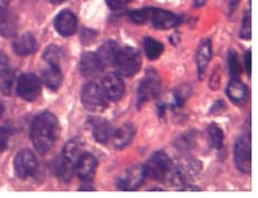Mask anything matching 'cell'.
I'll use <instances>...</instances> for the list:
<instances>
[{
  "instance_id": "cell-21",
  "label": "cell",
  "mask_w": 258,
  "mask_h": 198,
  "mask_svg": "<svg viewBox=\"0 0 258 198\" xmlns=\"http://www.w3.org/2000/svg\"><path fill=\"white\" fill-rule=\"evenodd\" d=\"M118 50H119V46L117 43L115 41H107L103 44L95 54L98 55L101 62L103 63V66L105 67L106 65H109V63H114V60L116 58V56H117Z\"/></svg>"
},
{
  "instance_id": "cell-30",
  "label": "cell",
  "mask_w": 258,
  "mask_h": 198,
  "mask_svg": "<svg viewBox=\"0 0 258 198\" xmlns=\"http://www.w3.org/2000/svg\"><path fill=\"white\" fill-rule=\"evenodd\" d=\"M129 19L136 24H145L147 22V8L131 11Z\"/></svg>"
},
{
  "instance_id": "cell-32",
  "label": "cell",
  "mask_w": 258,
  "mask_h": 198,
  "mask_svg": "<svg viewBox=\"0 0 258 198\" xmlns=\"http://www.w3.org/2000/svg\"><path fill=\"white\" fill-rule=\"evenodd\" d=\"M96 32L94 30H90V29H85L82 32H81V35H80V38H81V42L83 44H89L94 41V38L96 36Z\"/></svg>"
},
{
  "instance_id": "cell-25",
  "label": "cell",
  "mask_w": 258,
  "mask_h": 198,
  "mask_svg": "<svg viewBox=\"0 0 258 198\" xmlns=\"http://www.w3.org/2000/svg\"><path fill=\"white\" fill-rule=\"evenodd\" d=\"M209 144L214 149H221L224 142V134L220 127L216 124H210L207 128Z\"/></svg>"
},
{
  "instance_id": "cell-37",
  "label": "cell",
  "mask_w": 258,
  "mask_h": 198,
  "mask_svg": "<svg viewBox=\"0 0 258 198\" xmlns=\"http://www.w3.org/2000/svg\"><path fill=\"white\" fill-rule=\"evenodd\" d=\"M7 14V4L5 0H0V18Z\"/></svg>"
},
{
  "instance_id": "cell-31",
  "label": "cell",
  "mask_w": 258,
  "mask_h": 198,
  "mask_svg": "<svg viewBox=\"0 0 258 198\" xmlns=\"http://www.w3.org/2000/svg\"><path fill=\"white\" fill-rule=\"evenodd\" d=\"M240 35L244 40H250V15L248 12L245 14Z\"/></svg>"
},
{
  "instance_id": "cell-14",
  "label": "cell",
  "mask_w": 258,
  "mask_h": 198,
  "mask_svg": "<svg viewBox=\"0 0 258 198\" xmlns=\"http://www.w3.org/2000/svg\"><path fill=\"white\" fill-rule=\"evenodd\" d=\"M80 73L83 77L86 78H91V77L98 76L103 69L104 66L101 62L100 58L95 53L87 52L82 54L81 59H80Z\"/></svg>"
},
{
  "instance_id": "cell-15",
  "label": "cell",
  "mask_w": 258,
  "mask_h": 198,
  "mask_svg": "<svg viewBox=\"0 0 258 198\" xmlns=\"http://www.w3.org/2000/svg\"><path fill=\"white\" fill-rule=\"evenodd\" d=\"M77 25H78L77 18L69 10H62L55 19V28L62 36L73 35L77 30Z\"/></svg>"
},
{
  "instance_id": "cell-2",
  "label": "cell",
  "mask_w": 258,
  "mask_h": 198,
  "mask_svg": "<svg viewBox=\"0 0 258 198\" xmlns=\"http://www.w3.org/2000/svg\"><path fill=\"white\" fill-rule=\"evenodd\" d=\"M173 169L171 159L164 151L154 152L144 165L146 177L160 182L170 180Z\"/></svg>"
},
{
  "instance_id": "cell-36",
  "label": "cell",
  "mask_w": 258,
  "mask_h": 198,
  "mask_svg": "<svg viewBox=\"0 0 258 198\" xmlns=\"http://www.w3.org/2000/svg\"><path fill=\"white\" fill-rule=\"evenodd\" d=\"M245 68H246L248 76H250V73H251V53L250 52H247L245 54Z\"/></svg>"
},
{
  "instance_id": "cell-27",
  "label": "cell",
  "mask_w": 258,
  "mask_h": 198,
  "mask_svg": "<svg viewBox=\"0 0 258 198\" xmlns=\"http://www.w3.org/2000/svg\"><path fill=\"white\" fill-rule=\"evenodd\" d=\"M63 57H64V54L62 52V49L55 45L47 47L43 54V58L48 63V65H54V66H59V67Z\"/></svg>"
},
{
  "instance_id": "cell-12",
  "label": "cell",
  "mask_w": 258,
  "mask_h": 198,
  "mask_svg": "<svg viewBox=\"0 0 258 198\" xmlns=\"http://www.w3.org/2000/svg\"><path fill=\"white\" fill-rule=\"evenodd\" d=\"M77 175L81 181L90 182L95 175L98 169V160L91 153L83 152L75 163Z\"/></svg>"
},
{
  "instance_id": "cell-16",
  "label": "cell",
  "mask_w": 258,
  "mask_h": 198,
  "mask_svg": "<svg viewBox=\"0 0 258 198\" xmlns=\"http://www.w3.org/2000/svg\"><path fill=\"white\" fill-rule=\"evenodd\" d=\"M212 48H211V41L209 38H204L199 44L196 52V66L199 78L203 79L206 69H207L208 63L211 59Z\"/></svg>"
},
{
  "instance_id": "cell-5",
  "label": "cell",
  "mask_w": 258,
  "mask_h": 198,
  "mask_svg": "<svg viewBox=\"0 0 258 198\" xmlns=\"http://www.w3.org/2000/svg\"><path fill=\"white\" fill-rule=\"evenodd\" d=\"M80 98L82 105L90 112H103L107 107L105 94L95 82H89L82 87Z\"/></svg>"
},
{
  "instance_id": "cell-20",
  "label": "cell",
  "mask_w": 258,
  "mask_h": 198,
  "mask_svg": "<svg viewBox=\"0 0 258 198\" xmlns=\"http://www.w3.org/2000/svg\"><path fill=\"white\" fill-rule=\"evenodd\" d=\"M43 81L51 90H58L62 84V73L59 66L49 65L43 70Z\"/></svg>"
},
{
  "instance_id": "cell-4",
  "label": "cell",
  "mask_w": 258,
  "mask_h": 198,
  "mask_svg": "<svg viewBox=\"0 0 258 198\" xmlns=\"http://www.w3.org/2000/svg\"><path fill=\"white\" fill-rule=\"evenodd\" d=\"M161 91V78L154 69H147L137 92V106L140 108L148 101L156 99Z\"/></svg>"
},
{
  "instance_id": "cell-19",
  "label": "cell",
  "mask_w": 258,
  "mask_h": 198,
  "mask_svg": "<svg viewBox=\"0 0 258 198\" xmlns=\"http://www.w3.org/2000/svg\"><path fill=\"white\" fill-rule=\"evenodd\" d=\"M12 47H14V50L17 55L28 56L35 52L37 44L33 35L31 33H24L23 35L17 38Z\"/></svg>"
},
{
  "instance_id": "cell-6",
  "label": "cell",
  "mask_w": 258,
  "mask_h": 198,
  "mask_svg": "<svg viewBox=\"0 0 258 198\" xmlns=\"http://www.w3.org/2000/svg\"><path fill=\"white\" fill-rule=\"evenodd\" d=\"M159 30H170L179 23V18L173 12L160 8H147V22Z\"/></svg>"
},
{
  "instance_id": "cell-33",
  "label": "cell",
  "mask_w": 258,
  "mask_h": 198,
  "mask_svg": "<svg viewBox=\"0 0 258 198\" xmlns=\"http://www.w3.org/2000/svg\"><path fill=\"white\" fill-rule=\"evenodd\" d=\"M107 6L109 8H111L112 10H119V9H122L124 7H126V6L132 3L133 0H105Z\"/></svg>"
},
{
  "instance_id": "cell-11",
  "label": "cell",
  "mask_w": 258,
  "mask_h": 198,
  "mask_svg": "<svg viewBox=\"0 0 258 198\" xmlns=\"http://www.w3.org/2000/svg\"><path fill=\"white\" fill-rule=\"evenodd\" d=\"M15 171L20 178H27L34 173L37 168L36 158L30 150H21L15 158Z\"/></svg>"
},
{
  "instance_id": "cell-10",
  "label": "cell",
  "mask_w": 258,
  "mask_h": 198,
  "mask_svg": "<svg viewBox=\"0 0 258 198\" xmlns=\"http://www.w3.org/2000/svg\"><path fill=\"white\" fill-rule=\"evenodd\" d=\"M102 90L107 100L117 102L124 97L126 87L119 75L108 74L102 80Z\"/></svg>"
},
{
  "instance_id": "cell-28",
  "label": "cell",
  "mask_w": 258,
  "mask_h": 198,
  "mask_svg": "<svg viewBox=\"0 0 258 198\" xmlns=\"http://www.w3.org/2000/svg\"><path fill=\"white\" fill-rule=\"evenodd\" d=\"M229 72L232 77V79H238V77L241 75L242 68L240 60H238L237 54L234 50H230L229 53Z\"/></svg>"
},
{
  "instance_id": "cell-9",
  "label": "cell",
  "mask_w": 258,
  "mask_h": 198,
  "mask_svg": "<svg viewBox=\"0 0 258 198\" xmlns=\"http://www.w3.org/2000/svg\"><path fill=\"white\" fill-rule=\"evenodd\" d=\"M145 170L140 164L128 168L124 174L117 178V187L121 190H136L145 181Z\"/></svg>"
},
{
  "instance_id": "cell-24",
  "label": "cell",
  "mask_w": 258,
  "mask_h": 198,
  "mask_svg": "<svg viewBox=\"0 0 258 198\" xmlns=\"http://www.w3.org/2000/svg\"><path fill=\"white\" fill-rule=\"evenodd\" d=\"M143 45L145 49V54L149 60L158 59L159 57L162 55L164 49L163 44L160 43L153 37H145Z\"/></svg>"
},
{
  "instance_id": "cell-26",
  "label": "cell",
  "mask_w": 258,
  "mask_h": 198,
  "mask_svg": "<svg viewBox=\"0 0 258 198\" xmlns=\"http://www.w3.org/2000/svg\"><path fill=\"white\" fill-rule=\"evenodd\" d=\"M17 31V20L8 12L0 18V34L6 37L15 35Z\"/></svg>"
},
{
  "instance_id": "cell-29",
  "label": "cell",
  "mask_w": 258,
  "mask_h": 198,
  "mask_svg": "<svg viewBox=\"0 0 258 198\" xmlns=\"http://www.w3.org/2000/svg\"><path fill=\"white\" fill-rule=\"evenodd\" d=\"M194 145H195V139H194V135H191V134H185V135L178 137L175 142L177 148L183 150H189L192 148Z\"/></svg>"
},
{
  "instance_id": "cell-1",
  "label": "cell",
  "mask_w": 258,
  "mask_h": 198,
  "mask_svg": "<svg viewBox=\"0 0 258 198\" xmlns=\"http://www.w3.org/2000/svg\"><path fill=\"white\" fill-rule=\"evenodd\" d=\"M59 135V124L54 114L45 112L35 117L31 127V139L41 155L48 152Z\"/></svg>"
},
{
  "instance_id": "cell-34",
  "label": "cell",
  "mask_w": 258,
  "mask_h": 198,
  "mask_svg": "<svg viewBox=\"0 0 258 198\" xmlns=\"http://www.w3.org/2000/svg\"><path fill=\"white\" fill-rule=\"evenodd\" d=\"M9 70V60L4 53L0 52V77L5 76Z\"/></svg>"
},
{
  "instance_id": "cell-7",
  "label": "cell",
  "mask_w": 258,
  "mask_h": 198,
  "mask_svg": "<svg viewBox=\"0 0 258 198\" xmlns=\"http://www.w3.org/2000/svg\"><path fill=\"white\" fill-rule=\"evenodd\" d=\"M234 161L236 168L243 173H250L251 170V153L250 138L247 135L240 136L234 145Z\"/></svg>"
},
{
  "instance_id": "cell-39",
  "label": "cell",
  "mask_w": 258,
  "mask_h": 198,
  "mask_svg": "<svg viewBox=\"0 0 258 198\" xmlns=\"http://www.w3.org/2000/svg\"><path fill=\"white\" fill-rule=\"evenodd\" d=\"M50 3H53V4H55V5H59V4H61V3H63L64 0H49Z\"/></svg>"
},
{
  "instance_id": "cell-23",
  "label": "cell",
  "mask_w": 258,
  "mask_h": 198,
  "mask_svg": "<svg viewBox=\"0 0 258 198\" xmlns=\"http://www.w3.org/2000/svg\"><path fill=\"white\" fill-rule=\"evenodd\" d=\"M83 153V144L80 139H70L63 147V157L74 165L78 160L79 157Z\"/></svg>"
},
{
  "instance_id": "cell-17",
  "label": "cell",
  "mask_w": 258,
  "mask_h": 198,
  "mask_svg": "<svg viewBox=\"0 0 258 198\" xmlns=\"http://www.w3.org/2000/svg\"><path fill=\"white\" fill-rule=\"evenodd\" d=\"M136 135V129L132 124H124L113 130L112 140L116 149H124L131 145Z\"/></svg>"
},
{
  "instance_id": "cell-18",
  "label": "cell",
  "mask_w": 258,
  "mask_h": 198,
  "mask_svg": "<svg viewBox=\"0 0 258 198\" xmlns=\"http://www.w3.org/2000/svg\"><path fill=\"white\" fill-rule=\"evenodd\" d=\"M227 94L231 101L236 104H244L248 99L247 87L238 79H232L227 87Z\"/></svg>"
},
{
  "instance_id": "cell-38",
  "label": "cell",
  "mask_w": 258,
  "mask_h": 198,
  "mask_svg": "<svg viewBox=\"0 0 258 198\" xmlns=\"http://www.w3.org/2000/svg\"><path fill=\"white\" fill-rule=\"evenodd\" d=\"M206 0H195V6L196 7H201V6H203L205 4Z\"/></svg>"
},
{
  "instance_id": "cell-40",
  "label": "cell",
  "mask_w": 258,
  "mask_h": 198,
  "mask_svg": "<svg viewBox=\"0 0 258 198\" xmlns=\"http://www.w3.org/2000/svg\"><path fill=\"white\" fill-rule=\"evenodd\" d=\"M3 113H4V106L2 103H0V116H2Z\"/></svg>"
},
{
  "instance_id": "cell-13",
  "label": "cell",
  "mask_w": 258,
  "mask_h": 198,
  "mask_svg": "<svg viewBox=\"0 0 258 198\" xmlns=\"http://www.w3.org/2000/svg\"><path fill=\"white\" fill-rule=\"evenodd\" d=\"M88 126L98 143L106 145L112 139L113 128L112 125L106 119L100 117H90L88 120Z\"/></svg>"
},
{
  "instance_id": "cell-8",
  "label": "cell",
  "mask_w": 258,
  "mask_h": 198,
  "mask_svg": "<svg viewBox=\"0 0 258 198\" xmlns=\"http://www.w3.org/2000/svg\"><path fill=\"white\" fill-rule=\"evenodd\" d=\"M17 92L25 101H34L41 93V82L33 74H23L18 79Z\"/></svg>"
},
{
  "instance_id": "cell-22",
  "label": "cell",
  "mask_w": 258,
  "mask_h": 198,
  "mask_svg": "<svg viewBox=\"0 0 258 198\" xmlns=\"http://www.w3.org/2000/svg\"><path fill=\"white\" fill-rule=\"evenodd\" d=\"M51 169H53L56 176L63 181H69L73 176L75 165L72 162H69L64 157H58L54 160Z\"/></svg>"
},
{
  "instance_id": "cell-3",
  "label": "cell",
  "mask_w": 258,
  "mask_h": 198,
  "mask_svg": "<svg viewBox=\"0 0 258 198\" xmlns=\"http://www.w3.org/2000/svg\"><path fill=\"white\" fill-rule=\"evenodd\" d=\"M113 65L115 66L117 73L125 77H132L140 69L141 57L137 49L131 46H126L118 50L117 56L114 60Z\"/></svg>"
},
{
  "instance_id": "cell-35",
  "label": "cell",
  "mask_w": 258,
  "mask_h": 198,
  "mask_svg": "<svg viewBox=\"0 0 258 198\" xmlns=\"http://www.w3.org/2000/svg\"><path fill=\"white\" fill-rule=\"evenodd\" d=\"M8 135L4 129H0V152H3L7 147Z\"/></svg>"
}]
</instances>
